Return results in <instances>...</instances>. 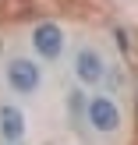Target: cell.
Returning a JSON list of instances; mask_svg holds the SVG:
<instances>
[{
	"label": "cell",
	"mask_w": 138,
	"mask_h": 145,
	"mask_svg": "<svg viewBox=\"0 0 138 145\" xmlns=\"http://www.w3.org/2000/svg\"><path fill=\"white\" fill-rule=\"evenodd\" d=\"M7 145H14V142H7Z\"/></svg>",
	"instance_id": "cell-8"
},
{
	"label": "cell",
	"mask_w": 138,
	"mask_h": 145,
	"mask_svg": "<svg viewBox=\"0 0 138 145\" xmlns=\"http://www.w3.org/2000/svg\"><path fill=\"white\" fill-rule=\"evenodd\" d=\"M32 46H35V53H39L43 60H57V57L64 53V32L53 21H43L32 32Z\"/></svg>",
	"instance_id": "cell-3"
},
{
	"label": "cell",
	"mask_w": 138,
	"mask_h": 145,
	"mask_svg": "<svg viewBox=\"0 0 138 145\" xmlns=\"http://www.w3.org/2000/svg\"><path fill=\"white\" fill-rule=\"evenodd\" d=\"M4 78H7V89H11L14 96H32V92L39 89V82H43V71L35 67V60H28V57H11Z\"/></svg>",
	"instance_id": "cell-1"
},
{
	"label": "cell",
	"mask_w": 138,
	"mask_h": 145,
	"mask_svg": "<svg viewBox=\"0 0 138 145\" xmlns=\"http://www.w3.org/2000/svg\"><path fill=\"white\" fill-rule=\"evenodd\" d=\"M85 117H89L92 131L110 135V131H117V127H120V106H117V99L106 96V92H103V96H89Z\"/></svg>",
	"instance_id": "cell-2"
},
{
	"label": "cell",
	"mask_w": 138,
	"mask_h": 145,
	"mask_svg": "<svg viewBox=\"0 0 138 145\" xmlns=\"http://www.w3.org/2000/svg\"><path fill=\"white\" fill-rule=\"evenodd\" d=\"M117 46L128 50V32H124V28H117Z\"/></svg>",
	"instance_id": "cell-7"
},
{
	"label": "cell",
	"mask_w": 138,
	"mask_h": 145,
	"mask_svg": "<svg viewBox=\"0 0 138 145\" xmlns=\"http://www.w3.org/2000/svg\"><path fill=\"white\" fill-rule=\"evenodd\" d=\"M103 71H106V64H103V57H99L96 50L85 46V50H78V53H75V74H78V82H82V85L99 82Z\"/></svg>",
	"instance_id": "cell-4"
},
{
	"label": "cell",
	"mask_w": 138,
	"mask_h": 145,
	"mask_svg": "<svg viewBox=\"0 0 138 145\" xmlns=\"http://www.w3.org/2000/svg\"><path fill=\"white\" fill-rule=\"evenodd\" d=\"M0 135H4V142H14V145L25 138V113H21L14 103L0 106Z\"/></svg>",
	"instance_id": "cell-5"
},
{
	"label": "cell",
	"mask_w": 138,
	"mask_h": 145,
	"mask_svg": "<svg viewBox=\"0 0 138 145\" xmlns=\"http://www.w3.org/2000/svg\"><path fill=\"white\" fill-rule=\"evenodd\" d=\"M85 106H89V96H85V92L82 89H75V92H71V96H67V110H71V117H82V110H85Z\"/></svg>",
	"instance_id": "cell-6"
}]
</instances>
